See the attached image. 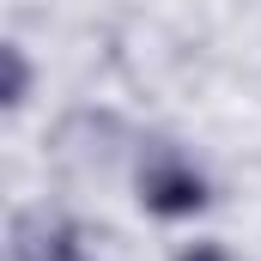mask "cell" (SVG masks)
<instances>
[{
  "label": "cell",
  "mask_w": 261,
  "mask_h": 261,
  "mask_svg": "<svg viewBox=\"0 0 261 261\" xmlns=\"http://www.w3.org/2000/svg\"><path fill=\"white\" fill-rule=\"evenodd\" d=\"M140 206L158 219H182L206 206V176L176 152V146H152L140 164Z\"/></svg>",
  "instance_id": "obj_1"
},
{
  "label": "cell",
  "mask_w": 261,
  "mask_h": 261,
  "mask_svg": "<svg viewBox=\"0 0 261 261\" xmlns=\"http://www.w3.org/2000/svg\"><path fill=\"white\" fill-rule=\"evenodd\" d=\"M61 261H85V249H73V255H61Z\"/></svg>",
  "instance_id": "obj_5"
},
{
  "label": "cell",
  "mask_w": 261,
  "mask_h": 261,
  "mask_svg": "<svg viewBox=\"0 0 261 261\" xmlns=\"http://www.w3.org/2000/svg\"><path fill=\"white\" fill-rule=\"evenodd\" d=\"M0 61H6V110H18L24 97H31V67H24V49H0Z\"/></svg>",
  "instance_id": "obj_3"
},
{
  "label": "cell",
  "mask_w": 261,
  "mask_h": 261,
  "mask_svg": "<svg viewBox=\"0 0 261 261\" xmlns=\"http://www.w3.org/2000/svg\"><path fill=\"white\" fill-rule=\"evenodd\" d=\"M73 249H79V231L67 219H55L49 206H31L12 219V261H61Z\"/></svg>",
  "instance_id": "obj_2"
},
{
  "label": "cell",
  "mask_w": 261,
  "mask_h": 261,
  "mask_svg": "<svg viewBox=\"0 0 261 261\" xmlns=\"http://www.w3.org/2000/svg\"><path fill=\"white\" fill-rule=\"evenodd\" d=\"M182 261H231V255H225V249H213V243H200V249H189Z\"/></svg>",
  "instance_id": "obj_4"
}]
</instances>
